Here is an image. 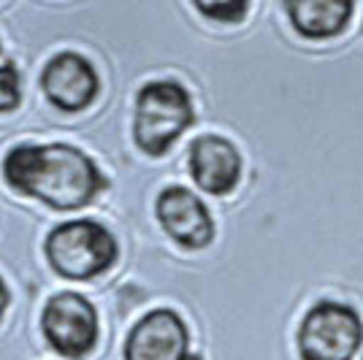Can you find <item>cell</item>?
<instances>
[{
  "instance_id": "3957f363",
  "label": "cell",
  "mask_w": 363,
  "mask_h": 360,
  "mask_svg": "<svg viewBox=\"0 0 363 360\" xmlns=\"http://www.w3.org/2000/svg\"><path fill=\"white\" fill-rule=\"evenodd\" d=\"M44 252L55 274L84 282L114 266L117 239L95 220H71L46 236Z\"/></svg>"
},
{
  "instance_id": "6da1fadb",
  "label": "cell",
  "mask_w": 363,
  "mask_h": 360,
  "mask_svg": "<svg viewBox=\"0 0 363 360\" xmlns=\"http://www.w3.org/2000/svg\"><path fill=\"white\" fill-rule=\"evenodd\" d=\"M3 179L55 211L84 209L106 187L95 160L71 144H16L3 160Z\"/></svg>"
},
{
  "instance_id": "7a4b0ae2",
  "label": "cell",
  "mask_w": 363,
  "mask_h": 360,
  "mask_svg": "<svg viewBox=\"0 0 363 360\" xmlns=\"http://www.w3.org/2000/svg\"><path fill=\"white\" fill-rule=\"evenodd\" d=\"M193 101L190 92L174 79L147 81L136 95L133 114V138L138 150L160 157L171 150V144L193 125Z\"/></svg>"
},
{
  "instance_id": "7c38bea8",
  "label": "cell",
  "mask_w": 363,
  "mask_h": 360,
  "mask_svg": "<svg viewBox=\"0 0 363 360\" xmlns=\"http://www.w3.org/2000/svg\"><path fill=\"white\" fill-rule=\"evenodd\" d=\"M19 101H22V76L14 62H3L0 65V114L14 111Z\"/></svg>"
},
{
  "instance_id": "8fae6325",
  "label": "cell",
  "mask_w": 363,
  "mask_h": 360,
  "mask_svg": "<svg viewBox=\"0 0 363 360\" xmlns=\"http://www.w3.org/2000/svg\"><path fill=\"white\" fill-rule=\"evenodd\" d=\"M252 0H193L201 14L212 22H223V25H233V22H242L247 16Z\"/></svg>"
},
{
  "instance_id": "277c9868",
  "label": "cell",
  "mask_w": 363,
  "mask_h": 360,
  "mask_svg": "<svg viewBox=\"0 0 363 360\" xmlns=\"http://www.w3.org/2000/svg\"><path fill=\"white\" fill-rule=\"evenodd\" d=\"M361 344V317L342 300H318L298 325L301 360H352Z\"/></svg>"
},
{
  "instance_id": "5b68a950",
  "label": "cell",
  "mask_w": 363,
  "mask_h": 360,
  "mask_svg": "<svg viewBox=\"0 0 363 360\" xmlns=\"http://www.w3.org/2000/svg\"><path fill=\"white\" fill-rule=\"evenodd\" d=\"M41 330L60 358L79 360L90 355L98 342V312L79 293H57L44 303Z\"/></svg>"
},
{
  "instance_id": "9c48e42d",
  "label": "cell",
  "mask_w": 363,
  "mask_h": 360,
  "mask_svg": "<svg viewBox=\"0 0 363 360\" xmlns=\"http://www.w3.org/2000/svg\"><path fill=\"white\" fill-rule=\"evenodd\" d=\"M190 176L209 196H228L242 179V154L223 135H198L187 152Z\"/></svg>"
},
{
  "instance_id": "ba28073f",
  "label": "cell",
  "mask_w": 363,
  "mask_h": 360,
  "mask_svg": "<svg viewBox=\"0 0 363 360\" xmlns=\"http://www.w3.org/2000/svg\"><path fill=\"white\" fill-rule=\"evenodd\" d=\"M157 220L171 239L184 249H203L214 239V220L206 203L187 187H166L157 196Z\"/></svg>"
},
{
  "instance_id": "4fadbf2b",
  "label": "cell",
  "mask_w": 363,
  "mask_h": 360,
  "mask_svg": "<svg viewBox=\"0 0 363 360\" xmlns=\"http://www.w3.org/2000/svg\"><path fill=\"white\" fill-rule=\"evenodd\" d=\"M6 309H9V287L0 279V317L6 315Z\"/></svg>"
},
{
  "instance_id": "52a82bcc",
  "label": "cell",
  "mask_w": 363,
  "mask_h": 360,
  "mask_svg": "<svg viewBox=\"0 0 363 360\" xmlns=\"http://www.w3.org/2000/svg\"><path fill=\"white\" fill-rule=\"evenodd\" d=\"M41 90L55 108L74 114L95 101L101 81L87 57H82L79 52H60L44 65Z\"/></svg>"
},
{
  "instance_id": "8992f818",
  "label": "cell",
  "mask_w": 363,
  "mask_h": 360,
  "mask_svg": "<svg viewBox=\"0 0 363 360\" xmlns=\"http://www.w3.org/2000/svg\"><path fill=\"white\" fill-rule=\"evenodd\" d=\"M125 360H196L184 320L174 309L147 312L128 333Z\"/></svg>"
},
{
  "instance_id": "30bf717a",
  "label": "cell",
  "mask_w": 363,
  "mask_h": 360,
  "mask_svg": "<svg viewBox=\"0 0 363 360\" xmlns=\"http://www.w3.org/2000/svg\"><path fill=\"white\" fill-rule=\"evenodd\" d=\"M285 11L298 35L325 41L345 33L355 11V0H285Z\"/></svg>"
}]
</instances>
